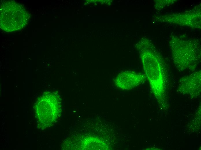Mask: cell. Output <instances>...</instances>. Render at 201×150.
Returning a JSON list of instances; mask_svg holds the SVG:
<instances>
[{
    "mask_svg": "<svg viewBox=\"0 0 201 150\" xmlns=\"http://www.w3.org/2000/svg\"><path fill=\"white\" fill-rule=\"evenodd\" d=\"M60 107L57 96L50 93L43 95L37 102L35 108L39 127L45 128L53 123L59 116Z\"/></svg>",
    "mask_w": 201,
    "mask_h": 150,
    "instance_id": "obj_4",
    "label": "cell"
},
{
    "mask_svg": "<svg viewBox=\"0 0 201 150\" xmlns=\"http://www.w3.org/2000/svg\"><path fill=\"white\" fill-rule=\"evenodd\" d=\"M146 77L144 74L133 71H125L120 73L114 80L116 86L124 90L131 89L144 83Z\"/></svg>",
    "mask_w": 201,
    "mask_h": 150,
    "instance_id": "obj_6",
    "label": "cell"
},
{
    "mask_svg": "<svg viewBox=\"0 0 201 150\" xmlns=\"http://www.w3.org/2000/svg\"><path fill=\"white\" fill-rule=\"evenodd\" d=\"M0 17L1 28L10 32L24 27L30 17L22 5L13 1H3L0 3Z\"/></svg>",
    "mask_w": 201,
    "mask_h": 150,
    "instance_id": "obj_3",
    "label": "cell"
},
{
    "mask_svg": "<svg viewBox=\"0 0 201 150\" xmlns=\"http://www.w3.org/2000/svg\"><path fill=\"white\" fill-rule=\"evenodd\" d=\"M138 47L143 69L153 91L159 103L164 104L168 80L164 61L160 53L150 42L141 43Z\"/></svg>",
    "mask_w": 201,
    "mask_h": 150,
    "instance_id": "obj_1",
    "label": "cell"
},
{
    "mask_svg": "<svg viewBox=\"0 0 201 150\" xmlns=\"http://www.w3.org/2000/svg\"><path fill=\"white\" fill-rule=\"evenodd\" d=\"M158 1V3H157V6L159 5V6L157 8L158 9H160V10L163 8L168 5L173 4L175 1L174 0H160V1Z\"/></svg>",
    "mask_w": 201,
    "mask_h": 150,
    "instance_id": "obj_8",
    "label": "cell"
},
{
    "mask_svg": "<svg viewBox=\"0 0 201 150\" xmlns=\"http://www.w3.org/2000/svg\"><path fill=\"white\" fill-rule=\"evenodd\" d=\"M157 20L161 22L200 29L201 5L184 12L161 15L157 17Z\"/></svg>",
    "mask_w": 201,
    "mask_h": 150,
    "instance_id": "obj_5",
    "label": "cell"
},
{
    "mask_svg": "<svg viewBox=\"0 0 201 150\" xmlns=\"http://www.w3.org/2000/svg\"><path fill=\"white\" fill-rule=\"evenodd\" d=\"M201 77L200 70L182 77L179 81L180 90L191 95L198 94L200 88Z\"/></svg>",
    "mask_w": 201,
    "mask_h": 150,
    "instance_id": "obj_7",
    "label": "cell"
},
{
    "mask_svg": "<svg viewBox=\"0 0 201 150\" xmlns=\"http://www.w3.org/2000/svg\"><path fill=\"white\" fill-rule=\"evenodd\" d=\"M184 35H172L169 44L173 61L178 70L194 71L201 57L200 41Z\"/></svg>",
    "mask_w": 201,
    "mask_h": 150,
    "instance_id": "obj_2",
    "label": "cell"
}]
</instances>
